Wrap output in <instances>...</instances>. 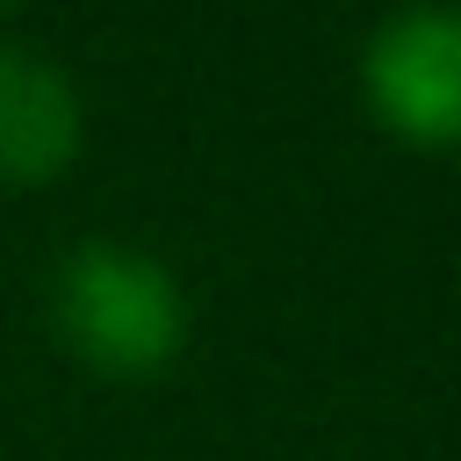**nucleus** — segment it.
<instances>
[{
  "label": "nucleus",
  "mask_w": 461,
  "mask_h": 461,
  "mask_svg": "<svg viewBox=\"0 0 461 461\" xmlns=\"http://www.w3.org/2000/svg\"><path fill=\"white\" fill-rule=\"evenodd\" d=\"M50 324L101 375H158L187 339V288L158 252L86 238L50 274Z\"/></svg>",
  "instance_id": "1"
},
{
  "label": "nucleus",
  "mask_w": 461,
  "mask_h": 461,
  "mask_svg": "<svg viewBox=\"0 0 461 461\" xmlns=\"http://www.w3.org/2000/svg\"><path fill=\"white\" fill-rule=\"evenodd\" d=\"M86 137V101L72 72L22 43L0 36V187H43L79 158Z\"/></svg>",
  "instance_id": "3"
},
{
  "label": "nucleus",
  "mask_w": 461,
  "mask_h": 461,
  "mask_svg": "<svg viewBox=\"0 0 461 461\" xmlns=\"http://www.w3.org/2000/svg\"><path fill=\"white\" fill-rule=\"evenodd\" d=\"M360 94L382 130L411 144H461V7L418 0L367 29Z\"/></svg>",
  "instance_id": "2"
}]
</instances>
